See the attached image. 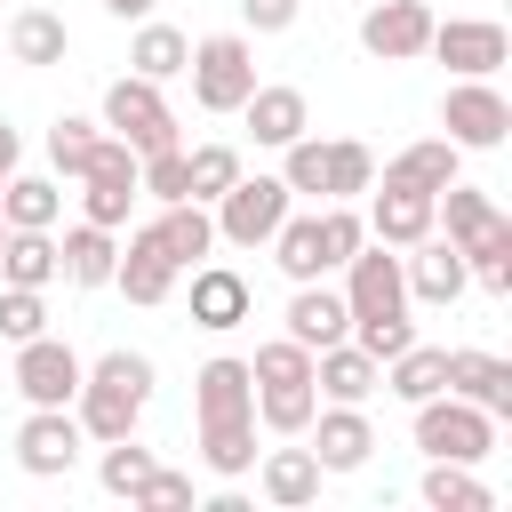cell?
Returning <instances> with one entry per match:
<instances>
[{
  "label": "cell",
  "instance_id": "1",
  "mask_svg": "<svg viewBox=\"0 0 512 512\" xmlns=\"http://www.w3.org/2000/svg\"><path fill=\"white\" fill-rule=\"evenodd\" d=\"M144 400H152V360L128 352V344H112V352H96V360L80 368L72 416H80V432L104 448V440H128V432L144 424Z\"/></svg>",
  "mask_w": 512,
  "mask_h": 512
},
{
  "label": "cell",
  "instance_id": "2",
  "mask_svg": "<svg viewBox=\"0 0 512 512\" xmlns=\"http://www.w3.org/2000/svg\"><path fill=\"white\" fill-rule=\"evenodd\" d=\"M184 72H192L200 112H240L248 88H256V48H248V32H208V40H192Z\"/></svg>",
  "mask_w": 512,
  "mask_h": 512
},
{
  "label": "cell",
  "instance_id": "3",
  "mask_svg": "<svg viewBox=\"0 0 512 512\" xmlns=\"http://www.w3.org/2000/svg\"><path fill=\"white\" fill-rule=\"evenodd\" d=\"M416 424V448L424 456H448V464H480L488 448H496V416L488 408H472V400H456V392H432V400H416L408 408Z\"/></svg>",
  "mask_w": 512,
  "mask_h": 512
},
{
  "label": "cell",
  "instance_id": "4",
  "mask_svg": "<svg viewBox=\"0 0 512 512\" xmlns=\"http://www.w3.org/2000/svg\"><path fill=\"white\" fill-rule=\"evenodd\" d=\"M104 128H112L136 160L184 144V136H176V112H168V96H160V80H144V72H120V80L104 88Z\"/></svg>",
  "mask_w": 512,
  "mask_h": 512
},
{
  "label": "cell",
  "instance_id": "5",
  "mask_svg": "<svg viewBox=\"0 0 512 512\" xmlns=\"http://www.w3.org/2000/svg\"><path fill=\"white\" fill-rule=\"evenodd\" d=\"M296 208V192L280 184V176H248L240 168V184L232 192H216L208 200V216H216V240L224 248H264L272 232H280V216Z\"/></svg>",
  "mask_w": 512,
  "mask_h": 512
},
{
  "label": "cell",
  "instance_id": "6",
  "mask_svg": "<svg viewBox=\"0 0 512 512\" xmlns=\"http://www.w3.org/2000/svg\"><path fill=\"white\" fill-rule=\"evenodd\" d=\"M440 136H448L456 152H496V144L512 136L504 88H496V80H448V96H440Z\"/></svg>",
  "mask_w": 512,
  "mask_h": 512
},
{
  "label": "cell",
  "instance_id": "7",
  "mask_svg": "<svg viewBox=\"0 0 512 512\" xmlns=\"http://www.w3.org/2000/svg\"><path fill=\"white\" fill-rule=\"evenodd\" d=\"M136 200H144V192H136V152L104 128V136H96V152H88V168H80V216H88V224H104V232H120Z\"/></svg>",
  "mask_w": 512,
  "mask_h": 512
},
{
  "label": "cell",
  "instance_id": "8",
  "mask_svg": "<svg viewBox=\"0 0 512 512\" xmlns=\"http://www.w3.org/2000/svg\"><path fill=\"white\" fill-rule=\"evenodd\" d=\"M344 312H352V328H360V320H392V312H408L400 248H384V240H360V248L344 256Z\"/></svg>",
  "mask_w": 512,
  "mask_h": 512
},
{
  "label": "cell",
  "instance_id": "9",
  "mask_svg": "<svg viewBox=\"0 0 512 512\" xmlns=\"http://www.w3.org/2000/svg\"><path fill=\"white\" fill-rule=\"evenodd\" d=\"M424 56H440L456 80H496V64L512 56V32L496 24V16H432V40H424Z\"/></svg>",
  "mask_w": 512,
  "mask_h": 512
},
{
  "label": "cell",
  "instance_id": "10",
  "mask_svg": "<svg viewBox=\"0 0 512 512\" xmlns=\"http://www.w3.org/2000/svg\"><path fill=\"white\" fill-rule=\"evenodd\" d=\"M80 352L64 344V336H24L16 344V392H24V408H72V392H80Z\"/></svg>",
  "mask_w": 512,
  "mask_h": 512
},
{
  "label": "cell",
  "instance_id": "11",
  "mask_svg": "<svg viewBox=\"0 0 512 512\" xmlns=\"http://www.w3.org/2000/svg\"><path fill=\"white\" fill-rule=\"evenodd\" d=\"M80 448H88V432H80L72 408H32V416L16 424V464H24L32 480H64V472L80 464Z\"/></svg>",
  "mask_w": 512,
  "mask_h": 512
},
{
  "label": "cell",
  "instance_id": "12",
  "mask_svg": "<svg viewBox=\"0 0 512 512\" xmlns=\"http://www.w3.org/2000/svg\"><path fill=\"white\" fill-rule=\"evenodd\" d=\"M400 280H408V304H432V312H448V304L472 288L464 248H456V240H440V232H424V240L400 256Z\"/></svg>",
  "mask_w": 512,
  "mask_h": 512
},
{
  "label": "cell",
  "instance_id": "13",
  "mask_svg": "<svg viewBox=\"0 0 512 512\" xmlns=\"http://www.w3.org/2000/svg\"><path fill=\"white\" fill-rule=\"evenodd\" d=\"M304 440H312L320 472H360L368 448H376V424H368V408H352V400H320L312 424H304Z\"/></svg>",
  "mask_w": 512,
  "mask_h": 512
},
{
  "label": "cell",
  "instance_id": "14",
  "mask_svg": "<svg viewBox=\"0 0 512 512\" xmlns=\"http://www.w3.org/2000/svg\"><path fill=\"white\" fill-rule=\"evenodd\" d=\"M424 40H432V8L424 0H376V8H360V48L376 64H416Z\"/></svg>",
  "mask_w": 512,
  "mask_h": 512
},
{
  "label": "cell",
  "instance_id": "15",
  "mask_svg": "<svg viewBox=\"0 0 512 512\" xmlns=\"http://www.w3.org/2000/svg\"><path fill=\"white\" fill-rule=\"evenodd\" d=\"M112 288H120L128 304H168V296H176V264H168V248H160V232H152V224H136V232L120 240Z\"/></svg>",
  "mask_w": 512,
  "mask_h": 512
},
{
  "label": "cell",
  "instance_id": "16",
  "mask_svg": "<svg viewBox=\"0 0 512 512\" xmlns=\"http://www.w3.org/2000/svg\"><path fill=\"white\" fill-rule=\"evenodd\" d=\"M248 312H256V288H248V272H232V264H192V328H208V336H232Z\"/></svg>",
  "mask_w": 512,
  "mask_h": 512
},
{
  "label": "cell",
  "instance_id": "17",
  "mask_svg": "<svg viewBox=\"0 0 512 512\" xmlns=\"http://www.w3.org/2000/svg\"><path fill=\"white\" fill-rule=\"evenodd\" d=\"M280 336H296L304 352H320V344H344V336H352L344 288H328V280H296V296H288V312H280Z\"/></svg>",
  "mask_w": 512,
  "mask_h": 512
},
{
  "label": "cell",
  "instance_id": "18",
  "mask_svg": "<svg viewBox=\"0 0 512 512\" xmlns=\"http://www.w3.org/2000/svg\"><path fill=\"white\" fill-rule=\"evenodd\" d=\"M240 120H248V136H256L264 152H280V144H296V136L312 128V104H304V88H288V80H256L248 104H240Z\"/></svg>",
  "mask_w": 512,
  "mask_h": 512
},
{
  "label": "cell",
  "instance_id": "19",
  "mask_svg": "<svg viewBox=\"0 0 512 512\" xmlns=\"http://www.w3.org/2000/svg\"><path fill=\"white\" fill-rule=\"evenodd\" d=\"M224 416H256V376L232 352L200 360V376H192V424H224Z\"/></svg>",
  "mask_w": 512,
  "mask_h": 512
},
{
  "label": "cell",
  "instance_id": "20",
  "mask_svg": "<svg viewBox=\"0 0 512 512\" xmlns=\"http://www.w3.org/2000/svg\"><path fill=\"white\" fill-rule=\"evenodd\" d=\"M376 200H368V240H384V248H416L424 232H440L432 224V192H408V184H368Z\"/></svg>",
  "mask_w": 512,
  "mask_h": 512
},
{
  "label": "cell",
  "instance_id": "21",
  "mask_svg": "<svg viewBox=\"0 0 512 512\" xmlns=\"http://www.w3.org/2000/svg\"><path fill=\"white\" fill-rule=\"evenodd\" d=\"M376 384H384V360H376V352H360L352 336L312 352V392H320V400H352V408H368V392H376Z\"/></svg>",
  "mask_w": 512,
  "mask_h": 512
},
{
  "label": "cell",
  "instance_id": "22",
  "mask_svg": "<svg viewBox=\"0 0 512 512\" xmlns=\"http://www.w3.org/2000/svg\"><path fill=\"white\" fill-rule=\"evenodd\" d=\"M440 392H456V400H472V408H488V416H512V360H496V352H480V344H456Z\"/></svg>",
  "mask_w": 512,
  "mask_h": 512
},
{
  "label": "cell",
  "instance_id": "23",
  "mask_svg": "<svg viewBox=\"0 0 512 512\" xmlns=\"http://www.w3.org/2000/svg\"><path fill=\"white\" fill-rule=\"evenodd\" d=\"M320 456L312 448H256V488H264V504H280V512H304V504H320Z\"/></svg>",
  "mask_w": 512,
  "mask_h": 512
},
{
  "label": "cell",
  "instance_id": "24",
  "mask_svg": "<svg viewBox=\"0 0 512 512\" xmlns=\"http://www.w3.org/2000/svg\"><path fill=\"white\" fill-rule=\"evenodd\" d=\"M112 264H120V232H104L88 216L56 240V280L64 288H112Z\"/></svg>",
  "mask_w": 512,
  "mask_h": 512
},
{
  "label": "cell",
  "instance_id": "25",
  "mask_svg": "<svg viewBox=\"0 0 512 512\" xmlns=\"http://www.w3.org/2000/svg\"><path fill=\"white\" fill-rule=\"evenodd\" d=\"M0 224L8 232H56L64 224V176H8L0 184Z\"/></svg>",
  "mask_w": 512,
  "mask_h": 512
},
{
  "label": "cell",
  "instance_id": "26",
  "mask_svg": "<svg viewBox=\"0 0 512 512\" xmlns=\"http://www.w3.org/2000/svg\"><path fill=\"white\" fill-rule=\"evenodd\" d=\"M8 56H16L24 72H48V64L72 56V24H64L56 8H16V16H8Z\"/></svg>",
  "mask_w": 512,
  "mask_h": 512
},
{
  "label": "cell",
  "instance_id": "27",
  "mask_svg": "<svg viewBox=\"0 0 512 512\" xmlns=\"http://www.w3.org/2000/svg\"><path fill=\"white\" fill-rule=\"evenodd\" d=\"M464 176V152L448 144V136H416V144H400L392 160H384V184H408V192H440V184H456Z\"/></svg>",
  "mask_w": 512,
  "mask_h": 512
},
{
  "label": "cell",
  "instance_id": "28",
  "mask_svg": "<svg viewBox=\"0 0 512 512\" xmlns=\"http://www.w3.org/2000/svg\"><path fill=\"white\" fill-rule=\"evenodd\" d=\"M152 232H160V248H168L176 272H192V264L216 248V216H208V200H168V208L152 216Z\"/></svg>",
  "mask_w": 512,
  "mask_h": 512
},
{
  "label": "cell",
  "instance_id": "29",
  "mask_svg": "<svg viewBox=\"0 0 512 512\" xmlns=\"http://www.w3.org/2000/svg\"><path fill=\"white\" fill-rule=\"evenodd\" d=\"M432 224H448L440 240L472 248V240H480L488 224H504V208H496V200H488L480 184H464V176H456V184H440V192H432Z\"/></svg>",
  "mask_w": 512,
  "mask_h": 512
},
{
  "label": "cell",
  "instance_id": "30",
  "mask_svg": "<svg viewBox=\"0 0 512 512\" xmlns=\"http://www.w3.org/2000/svg\"><path fill=\"white\" fill-rule=\"evenodd\" d=\"M264 248H272V264L288 272V288H296V280H328V264H320V208H312V216H296V208H288V216H280V232H272Z\"/></svg>",
  "mask_w": 512,
  "mask_h": 512
},
{
  "label": "cell",
  "instance_id": "31",
  "mask_svg": "<svg viewBox=\"0 0 512 512\" xmlns=\"http://www.w3.org/2000/svg\"><path fill=\"white\" fill-rule=\"evenodd\" d=\"M440 384H448V344H408V352H392V360H384V392H392V400H408V408H416V400H432Z\"/></svg>",
  "mask_w": 512,
  "mask_h": 512
},
{
  "label": "cell",
  "instance_id": "32",
  "mask_svg": "<svg viewBox=\"0 0 512 512\" xmlns=\"http://www.w3.org/2000/svg\"><path fill=\"white\" fill-rule=\"evenodd\" d=\"M200 464H208L216 480H248V472H256V416L200 424Z\"/></svg>",
  "mask_w": 512,
  "mask_h": 512
},
{
  "label": "cell",
  "instance_id": "33",
  "mask_svg": "<svg viewBox=\"0 0 512 512\" xmlns=\"http://www.w3.org/2000/svg\"><path fill=\"white\" fill-rule=\"evenodd\" d=\"M424 504H432V512H488V504H496V488H488L472 464L432 456V464H424Z\"/></svg>",
  "mask_w": 512,
  "mask_h": 512
},
{
  "label": "cell",
  "instance_id": "34",
  "mask_svg": "<svg viewBox=\"0 0 512 512\" xmlns=\"http://www.w3.org/2000/svg\"><path fill=\"white\" fill-rule=\"evenodd\" d=\"M184 56H192V40H184L176 24H152V16H144L136 40H128V72H144V80H160V88L184 72Z\"/></svg>",
  "mask_w": 512,
  "mask_h": 512
},
{
  "label": "cell",
  "instance_id": "35",
  "mask_svg": "<svg viewBox=\"0 0 512 512\" xmlns=\"http://www.w3.org/2000/svg\"><path fill=\"white\" fill-rule=\"evenodd\" d=\"M0 280L8 288H48L56 280V232H8L0 240Z\"/></svg>",
  "mask_w": 512,
  "mask_h": 512
},
{
  "label": "cell",
  "instance_id": "36",
  "mask_svg": "<svg viewBox=\"0 0 512 512\" xmlns=\"http://www.w3.org/2000/svg\"><path fill=\"white\" fill-rule=\"evenodd\" d=\"M312 408H320V392H312V384H256V424H264V432H280V440H304Z\"/></svg>",
  "mask_w": 512,
  "mask_h": 512
},
{
  "label": "cell",
  "instance_id": "37",
  "mask_svg": "<svg viewBox=\"0 0 512 512\" xmlns=\"http://www.w3.org/2000/svg\"><path fill=\"white\" fill-rule=\"evenodd\" d=\"M280 184L296 192V200H328V136H296V144H280Z\"/></svg>",
  "mask_w": 512,
  "mask_h": 512
},
{
  "label": "cell",
  "instance_id": "38",
  "mask_svg": "<svg viewBox=\"0 0 512 512\" xmlns=\"http://www.w3.org/2000/svg\"><path fill=\"white\" fill-rule=\"evenodd\" d=\"M96 136H104V120H80V112H64V120L48 128V176H64V184H80V168H88V152H96Z\"/></svg>",
  "mask_w": 512,
  "mask_h": 512
},
{
  "label": "cell",
  "instance_id": "39",
  "mask_svg": "<svg viewBox=\"0 0 512 512\" xmlns=\"http://www.w3.org/2000/svg\"><path fill=\"white\" fill-rule=\"evenodd\" d=\"M464 272H472L488 296H512V216H504V224H488V232L464 248Z\"/></svg>",
  "mask_w": 512,
  "mask_h": 512
},
{
  "label": "cell",
  "instance_id": "40",
  "mask_svg": "<svg viewBox=\"0 0 512 512\" xmlns=\"http://www.w3.org/2000/svg\"><path fill=\"white\" fill-rule=\"evenodd\" d=\"M376 184V152L360 136H328V200H360Z\"/></svg>",
  "mask_w": 512,
  "mask_h": 512
},
{
  "label": "cell",
  "instance_id": "41",
  "mask_svg": "<svg viewBox=\"0 0 512 512\" xmlns=\"http://www.w3.org/2000/svg\"><path fill=\"white\" fill-rule=\"evenodd\" d=\"M136 192L144 200H192V160H184V144H168V152H144L136 160Z\"/></svg>",
  "mask_w": 512,
  "mask_h": 512
},
{
  "label": "cell",
  "instance_id": "42",
  "mask_svg": "<svg viewBox=\"0 0 512 512\" xmlns=\"http://www.w3.org/2000/svg\"><path fill=\"white\" fill-rule=\"evenodd\" d=\"M152 464H160V456H152V448L128 432V440H104V456H96V480H104V496H136V480H144Z\"/></svg>",
  "mask_w": 512,
  "mask_h": 512
},
{
  "label": "cell",
  "instance_id": "43",
  "mask_svg": "<svg viewBox=\"0 0 512 512\" xmlns=\"http://www.w3.org/2000/svg\"><path fill=\"white\" fill-rule=\"evenodd\" d=\"M368 240V224H360V208L352 200H320V264L328 272H344V256Z\"/></svg>",
  "mask_w": 512,
  "mask_h": 512
},
{
  "label": "cell",
  "instance_id": "44",
  "mask_svg": "<svg viewBox=\"0 0 512 512\" xmlns=\"http://www.w3.org/2000/svg\"><path fill=\"white\" fill-rule=\"evenodd\" d=\"M248 376H256V384H312V352H304L296 336H272V344H256Z\"/></svg>",
  "mask_w": 512,
  "mask_h": 512
},
{
  "label": "cell",
  "instance_id": "45",
  "mask_svg": "<svg viewBox=\"0 0 512 512\" xmlns=\"http://www.w3.org/2000/svg\"><path fill=\"white\" fill-rule=\"evenodd\" d=\"M48 328V288H8L0 280V344H24Z\"/></svg>",
  "mask_w": 512,
  "mask_h": 512
},
{
  "label": "cell",
  "instance_id": "46",
  "mask_svg": "<svg viewBox=\"0 0 512 512\" xmlns=\"http://www.w3.org/2000/svg\"><path fill=\"white\" fill-rule=\"evenodd\" d=\"M184 160H192V200H216V192L240 184V152L232 144H192Z\"/></svg>",
  "mask_w": 512,
  "mask_h": 512
},
{
  "label": "cell",
  "instance_id": "47",
  "mask_svg": "<svg viewBox=\"0 0 512 512\" xmlns=\"http://www.w3.org/2000/svg\"><path fill=\"white\" fill-rule=\"evenodd\" d=\"M136 512H192V472H176V464H152L144 480H136V496H128Z\"/></svg>",
  "mask_w": 512,
  "mask_h": 512
},
{
  "label": "cell",
  "instance_id": "48",
  "mask_svg": "<svg viewBox=\"0 0 512 512\" xmlns=\"http://www.w3.org/2000/svg\"><path fill=\"white\" fill-rule=\"evenodd\" d=\"M352 344H360V352H376V360H392V352H408V344H416V320H408V312H392V320H360V328H352Z\"/></svg>",
  "mask_w": 512,
  "mask_h": 512
},
{
  "label": "cell",
  "instance_id": "49",
  "mask_svg": "<svg viewBox=\"0 0 512 512\" xmlns=\"http://www.w3.org/2000/svg\"><path fill=\"white\" fill-rule=\"evenodd\" d=\"M296 8H304V0H240V24H248V32H288Z\"/></svg>",
  "mask_w": 512,
  "mask_h": 512
},
{
  "label": "cell",
  "instance_id": "50",
  "mask_svg": "<svg viewBox=\"0 0 512 512\" xmlns=\"http://www.w3.org/2000/svg\"><path fill=\"white\" fill-rule=\"evenodd\" d=\"M16 168H24V136H16V128H8V120H0V184H8V176H16Z\"/></svg>",
  "mask_w": 512,
  "mask_h": 512
},
{
  "label": "cell",
  "instance_id": "51",
  "mask_svg": "<svg viewBox=\"0 0 512 512\" xmlns=\"http://www.w3.org/2000/svg\"><path fill=\"white\" fill-rule=\"evenodd\" d=\"M96 8H104V16H120V24H144L160 0H96Z\"/></svg>",
  "mask_w": 512,
  "mask_h": 512
},
{
  "label": "cell",
  "instance_id": "52",
  "mask_svg": "<svg viewBox=\"0 0 512 512\" xmlns=\"http://www.w3.org/2000/svg\"><path fill=\"white\" fill-rule=\"evenodd\" d=\"M0 240H8V224H0Z\"/></svg>",
  "mask_w": 512,
  "mask_h": 512
}]
</instances>
